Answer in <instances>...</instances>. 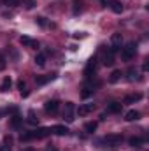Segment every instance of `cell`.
Returning <instances> with one entry per match:
<instances>
[{
  "label": "cell",
  "mask_w": 149,
  "mask_h": 151,
  "mask_svg": "<svg viewBox=\"0 0 149 151\" xmlns=\"http://www.w3.org/2000/svg\"><path fill=\"white\" fill-rule=\"evenodd\" d=\"M5 113V111H4V109H0V116H2V114Z\"/></svg>",
  "instance_id": "obj_38"
},
{
  "label": "cell",
  "mask_w": 149,
  "mask_h": 151,
  "mask_svg": "<svg viewBox=\"0 0 149 151\" xmlns=\"http://www.w3.org/2000/svg\"><path fill=\"white\" fill-rule=\"evenodd\" d=\"M56 72H51V74H44V76H35V83H37L39 86H42V84H47V83H51V81H54L56 79Z\"/></svg>",
  "instance_id": "obj_5"
},
{
  "label": "cell",
  "mask_w": 149,
  "mask_h": 151,
  "mask_svg": "<svg viewBox=\"0 0 149 151\" xmlns=\"http://www.w3.org/2000/svg\"><path fill=\"white\" fill-rule=\"evenodd\" d=\"M35 63H37L39 67H44V65H46V55H44V53H37V56H35Z\"/></svg>",
  "instance_id": "obj_25"
},
{
  "label": "cell",
  "mask_w": 149,
  "mask_h": 151,
  "mask_svg": "<svg viewBox=\"0 0 149 151\" xmlns=\"http://www.w3.org/2000/svg\"><path fill=\"white\" fill-rule=\"evenodd\" d=\"M19 42L23 44V46H28V47H39V44L34 40V39H30V37H27V35H21L19 37Z\"/></svg>",
  "instance_id": "obj_18"
},
{
  "label": "cell",
  "mask_w": 149,
  "mask_h": 151,
  "mask_svg": "<svg viewBox=\"0 0 149 151\" xmlns=\"http://www.w3.org/2000/svg\"><path fill=\"white\" fill-rule=\"evenodd\" d=\"M74 113H75V106L74 102H65V109H63V119L67 123H72L75 118H74Z\"/></svg>",
  "instance_id": "obj_3"
},
{
  "label": "cell",
  "mask_w": 149,
  "mask_h": 151,
  "mask_svg": "<svg viewBox=\"0 0 149 151\" xmlns=\"http://www.w3.org/2000/svg\"><path fill=\"white\" fill-rule=\"evenodd\" d=\"M121 109H123V104L121 102H111L107 106V113L109 114H117V113H121Z\"/></svg>",
  "instance_id": "obj_12"
},
{
  "label": "cell",
  "mask_w": 149,
  "mask_h": 151,
  "mask_svg": "<svg viewBox=\"0 0 149 151\" xmlns=\"http://www.w3.org/2000/svg\"><path fill=\"white\" fill-rule=\"evenodd\" d=\"M5 5H11V7H16V5H19L21 4V0H2Z\"/></svg>",
  "instance_id": "obj_30"
},
{
  "label": "cell",
  "mask_w": 149,
  "mask_h": 151,
  "mask_svg": "<svg viewBox=\"0 0 149 151\" xmlns=\"http://www.w3.org/2000/svg\"><path fill=\"white\" fill-rule=\"evenodd\" d=\"M102 2V5H107V0H100Z\"/></svg>",
  "instance_id": "obj_36"
},
{
  "label": "cell",
  "mask_w": 149,
  "mask_h": 151,
  "mask_svg": "<svg viewBox=\"0 0 149 151\" xmlns=\"http://www.w3.org/2000/svg\"><path fill=\"white\" fill-rule=\"evenodd\" d=\"M111 51L114 53H117L119 49H121V34H114L111 39V47H109Z\"/></svg>",
  "instance_id": "obj_10"
},
{
  "label": "cell",
  "mask_w": 149,
  "mask_h": 151,
  "mask_svg": "<svg viewBox=\"0 0 149 151\" xmlns=\"http://www.w3.org/2000/svg\"><path fill=\"white\" fill-rule=\"evenodd\" d=\"M11 144H12V137H11V135H5V137H4V146L0 148V151H11L12 150Z\"/></svg>",
  "instance_id": "obj_22"
},
{
  "label": "cell",
  "mask_w": 149,
  "mask_h": 151,
  "mask_svg": "<svg viewBox=\"0 0 149 151\" xmlns=\"http://www.w3.org/2000/svg\"><path fill=\"white\" fill-rule=\"evenodd\" d=\"M44 109H46L47 114H56L58 109H60V102H58V100H47V102L44 104Z\"/></svg>",
  "instance_id": "obj_6"
},
{
  "label": "cell",
  "mask_w": 149,
  "mask_h": 151,
  "mask_svg": "<svg viewBox=\"0 0 149 151\" xmlns=\"http://www.w3.org/2000/svg\"><path fill=\"white\" fill-rule=\"evenodd\" d=\"M142 99V93H133V95H126L125 97V100H123V104H135V102H139Z\"/></svg>",
  "instance_id": "obj_15"
},
{
  "label": "cell",
  "mask_w": 149,
  "mask_h": 151,
  "mask_svg": "<svg viewBox=\"0 0 149 151\" xmlns=\"http://www.w3.org/2000/svg\"><path fill=\"white\" fill-rule=\"evenodd\" d=\"M114 60H116V53H114V51H111V49H107V51L104 53L102 63H104L105 67H112V65H114Z\"/></svg>",
  "instance_id": "obj_7"
},
{
  "label": "cell",
  "mask_w": 149,
  "mask_h": 151,
  "mask_svg": "<svg viewBox=\"0 0 149 151\" xmlns=\"http://www.w3.org/2000/svg\"><path fill=\"white\" fill-rule=\"evenodd\" d=\"M121 51V58L125 60V62H130L133 56H135V53H137V44L133 42V40H130L125 47H121L119 49Z\"/></svg>",
  "instance_id": "obj_1"
},
{
  "label": "cell",
  "mask_w": 149,
  "mask_h": 151,
  "mask_svg": "<svg viewBox=\"0 0 149 151\" xmlns=\"http://www.w3.org/2000/svg\"><path fill=\"white\" fill-rule=\"evenodd\" d=\"M21 2L25 4V7H27V9H34V7L37 5V2H35V0H21Z\"/></svg>",
  "instance_id": "obj_29"
},
{
  "label": "cell",
  "mask_w": 149,
  "mask_h": 151,
  "mask_svg": "<svg viewBox=\"0 0 149 151\" xmlns=\"http://www.w3.org/2000/svg\"><path fill=\"white\" fill-rule=\"evenodd\" d=\"M139 118H140V113L135 111V109H132V111H128V113L125 114V119L126 121H137Z\"/></svg>",
  "instance_id": "obj_19"
},
{
  "label": "cell",
  "mask_w": 149,
  "mask_h": 151,
  "mask_svg": "<svg viewBox=\"0 0 149 151\" xmlns=\"http://www.w3.org/2000/svg\"><path fill=\"white\" fill-rule=\"evenodd\" d=\"M126 79H128L130 83L137 81V79H139V70H137L135 67H130V69L126 70Z\"/></svg>",
  "instance_id": "obj_17"
},
{
  "label": "cell",
  "mask_w": 149,
  "mask_h": 151,
  "mask_svg": "<svg viewBox=\"0 0 149 151\" xmlns=\"http://www.w3.org/2000/svg\"><path fill=\"white\" fill-rule=\"evenodd\" d=\"M11 84H12V79L7 76V77H4V81H2V84H0V91H9L11 90Z\"/></svg>",
  "instance_id": "obj_21"
},
{
  "label": "cell",
  "mask_w": 149,
  "mask_h": 151,
  "mask_svg": "<svg viewBox=\"0 0 149 151\" xmlns=\"http://www.w3.org/2000/svg\"><path fill=\"white\" fill-rule=\"evenodd\" d=\"M18 88H19V91H25V90H27V83H25L23 79H19V81H18Z\"/></svg>",
  "instance_id": "obj_32"
},
{
  "label": "cell",
  "mask_w": 149,
  "mask_h": 151,
  "mask_svg": "<svg viewBox=\"0 0 149 151\" xmlns=\"http://www.w3.org/2000/svg\"><path fill=\"white\" fill-rule=\"evenodd\" d=\"M128 144H130V148H142L144 146V139L142 137H130Z\"/></svg>",
  "instance_id": "obj_16"
},
{
  "label": "cell",
  "mask_w": 149,
  "mask_h": 151,
  "mask_svg": "<svg viewBox=\"0 0 149 151\" xmlns=\"http://www.w3.org/2000/svg\"><path fill=\"white\" fill-rule=\"evenodd\" d=\"M49 134H51V128H46V127H40L37 130H32V137L34 139H46Z\"/></svg>",
  "instance_id": "obj_8"
},
{
  "label": "cell",
  "mask_w": 149,
  "mask_h": 151,
  "mask_svg": "<svg viewBox=\"0 0 149 151\" xmlns=\"http://www.w3.org/2000/svg\"><path fill=\"white\" fill-rule=\"evenodd\" d=\"M121 141H123V135H119V134H109V135L104 137V142H105V144H111V146L119 144Z\"/></svg>",
  "instance_id": "obj_9"
},
{
  "label": "cell",
  "mask_w": 149,
  "mask_h": 151,
  "mask_svg": "<svg viewBox=\"0 0 149 151\" xmlns=\"http://www.w3.org/2000/svg\"><path fill=\"white\" fill-rule=\"evenodd\" d=\"M21 125H23V118H21L19 114H14V116L11 118V128L19 130V128H21Z\"/></svg>",
  "instance_id": "obj_13"
},
{
  "label": "cell",
  "mask_w": 149,
  "mask_h": 151,
  "mask_svg": "<svg viewBox=\"0 0 149 151\" xmlns=\"http://www.w3.org/2000/svg\"><path fill=\"white\" fill-rule=\"evenodd\" d=\"M51 132H53L54 135H60V137H63V135H67L70 130H69L65 125H54V127L51 128Z\"/></svg>",
  "instance_id": "obj_11"
},
{
  "label": "cell",
  "mask_w": 149,
  "mask_h": 151,
  "mask_svg": "<svg viewBox=\"0 0 149 151\" xmlns=\"http://www.w3.org/2000/svg\"><path fill=\"white\" fill-rule=\"evenodd\" d=\"M5 65H7V60L0 55V70H4V69H5Z\"/></svg>",
  "instance_id": "obj_33"
},
{
  "label": "cell",
  "mask_w": 149,
  "mask_h": 151,
  "mask_svg": "<svg viewBox=\"0 0 149 151\" xmlns=\"http://www.w3.org/2000/svg\"><path fill=\"white\" fill-rule=\"evenodd\" d=\"M142 69H144V72H146V70L149 69V60H148V58L144 60V65H142Z\"/></svg>",
  "instance_id": "obj_34"
},
{
  "label": "cell",
  "mask_w": 149,
  "mask_h": 151,
  "mask_svg": "<svg viewBox=\"0 0 149 151\" xmlns=\"http://www.w3.org/2000/svg\"><path fill=\"white\" fill-rule=\"evenodd\" d=\"M72 4H74V14H79L81 11H82V4H81V0H72Z\"/></svg>",
  "instance_id": "obj_28"
},
{
  "label": "cell",
  "mask_w": 149,
  "mask_h": 151,
  "mask_svg": "<svg viewBox=\"0 0 149 151\" xmlns=\"http://www.w3.org/2000/svg\"><path fill=\"white\" fill-rule=\"evenodd\" d=\"M19 139H21V142H28V141H34V137H32V132H23Z\"/></svg>",
  "instance_id": "obj_27"
},
{
  "label": "cell",
  "mask_w": 149,
  "mask_h": 151,
  "mask_svg": "<svg viewBox=\"0 0 149 151\" xmlns=\"http://www.w3.org/2000/svg\"><path fill=\"white\" fill-rule=\"evenodd\" d=\"M93 109H95V106H93V104H84V106H79L77 114H79V116H86V114L91 113Z\"/></svg>",
  "instance_id": "obj_14"
},
{
  "label": "cell",
  "mask_w": 149,
  "mask_h": 151,
  "mask_svg": "<svg viewBox=\"0 0 149 151\" xmlns=\"http://www.w3.org/2000/svg\"><path fill=\"white\" fill-rule=\"evenodd\" d=\"M111 9H112V12L121 14V12H123V4H121L119 0H111Z\"/></svg>",
  "instance_id": "obj_20"
},
{
  "label": "cell",
  "mask_w": 149,
  "mask_h": 151,
  "mask_svg": "<svg viewBox=\"0 0 149 151\" xmlns=\"http://www.w3.org/2000/svg\"><path fill=\"white\" fill-rule=\"evenodd\" d=\"M95 74H97V58L93 56V58L86 63V69H84V81H93Z\"/></svg>",
  "instance_id": "obj_2"
},
{
  "label": "cell",
  "mask_w": 149,
  "mask_h": 151,
  "mask_svg": "<svg viewBox=\"0 0 149 151\" xmlns=\"http://www.w3.org/2000/svg\"><path fill=\"white\" fill-rule=\"evenodd\" d=\"M121 70H112V74H111V77H109V83H117L119 79H121Z\"/></svg>",
  "instance_id": "obj_26"
},
{
  "label": "cell",
  "mask_w": 149,
  "mask_h": 151,
  "mask_svg": "<svg viewBox=\"0 0 149 151\" xmlns=\"http://www.w3.org/2000/svg\"><path fill=\"white\" fill-rule=\"evenodd\" d=\"M46 151H58V150H56L54 146H47V150H46Z\"/></svg>",
  "instance_id": "obj_35"
},
{
  "label": "cell",
  "mask_w": 149,
  "mask_h": 151,
  "mask_svg": "<svg viewBox=\"0 0 149 151\" xmlns=\"http://www.w3.org/2000/svg\"><path fill=\"white\" fill-rule=\"evenodd\" d=\"M25 151H35V150H32V148H27V150H25Z\"/></svg>",
  "instance_id": "obj_37"
},
{
  "label": "cell",
  "mask_w": 149,
  "mask_h": 151,
  "mask_svg": "<svg viewBox=\"0 0 149 151\" xmlns=\"http://www.w3.org/2000/svg\"><path fill=\"white\" fill-rule=\"evenodd\" d=\"M27 121H28L30 125H37L39 123V119H37V116H35V111H34V109L28 111V119H27Z\"/></svg>",
  "instance_id": "obj_24"
},
{
  "label": "cell",
  "mask_w": 149,
  "mask_h": 151,
  "mask_svg": "<svg viewBox=\"0 0 149 151\" xmlns=\"http://www.w3.org/2000/svg\"><path fill=\"white\" fill-rule=\"evenodd\" d=\"M98 86V83H93V81H84V86H82V91H81V97L82 99H88L95 93V88Z\"/></svg>",
  "instance_id": "obj_4"
},
{
  "label": "cell",
  "mask_w": 149,
  "mask_h": 151,
  "mask_svg": "<svg viewBox=\"0 0 149 151\" xmlns=\"http://www.w3.org/2000/svg\"><path fill=\"white\" fill-rule=\"evenodd\" d=\"M97 127H98V125H97V121H90V123H86V125H84V130H86L88 134H93V132L97 130Z\"/></svg>",
  "instance_id": "obj_23"
},
{
  "label": "cell",
  "mask_w": 149,
  "mask_h": 151,
  "mask_svg": "<svg viewBox=\"0 0 149 151\" xmlns=\"http://www.w3.org/2000/svg\"><path fill=\"white\" fill-rule=\"evenodd\" d=\"M35 19H37V25H39V27H42V28H44V27H47L46 18H42V16H40V18H35Z\"/></svg>",
  "instance_id": "obj_31"
}]
</instances>
